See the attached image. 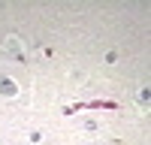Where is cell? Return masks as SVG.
<instances>
[{
	"label": "cell",
	"mask_w": 151,
	"mask_h": 145,
	"mask_svg": "<svg viewBox=\"0 0 151 145\" xmlns=\"http://www.w3.org/2000/svg\"><path fill=\"white\" fill-rule=\"evenodd\" d=\"M0 94H3V97H18L15 82H12V79H0Z\"/></svg>",
	"instance_id": "obj_2"
},
{
	"label": "cell",
	"mask_w": 151,
	"mask_h": 145,
	"mask_svg": "<svg viewBox=\"0 0 151 145\" xmlns=\"http://www.w3.org/2000/svg\"><path fill=\"white\" fill-rule=\"evenodd\" d=\"M3 45H6V52H9V55H18V57H24V52H21L24 45H21V39H18V36H9V39H6Z\"/></svg>",
	"instance_id": "obj_1"
}]
</instances>
